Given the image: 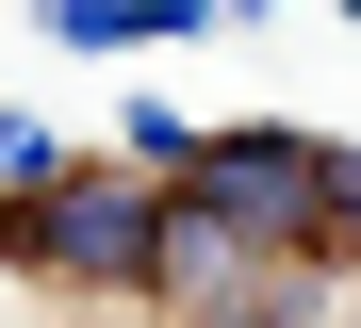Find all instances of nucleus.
Instances as JSON below:
<instances>
[{
	"mask_svg": "<svg viewBox=\"0 0 361 328\" xmlns=\"http://www.w3.org/2000/svg\"><path fill=\"white\" fill-rule=\"evenodd\" d=\"M0 262H17V279H49V296H148V279H164V181L82 164L66 197L0 214Z\"/></svg>",
	"mask_w": 361,
	"mask_h": 328,
	"instance_id": "f257e3e1",
	"label": "nucleus"
},
{
	"mask_svg": "<svg viewBox=\"0 0 361 328\" xmlns=\"http://www.w3.org/2000/svg\"><path fill=\"white\" fill-rule=\"evenodd\" d=\"M180 197H214L247 246H279V262H312V246H345V148L329 131H214V164L180 181Z\"/></svg>",
	"mask_w": 361,
	"mask_h": 328,
	"instance_id": "f03ea898",
	"label": "nucleus"
},
{
	"mask_svg": "<svg viewBox=\"0 0 361 328\" xmlns=\"http://www.w3.org/2000/svg\"><path fill=\"white\" fill-rule=\"evenodd\" d=\"M164 33H197V0H49V49H164Z\"/></svg>",
	"mask_w": 361,
	"mask_h": 328,
	"instance_id": "7ed1b4c3",
	"label": "nucleus"
},
{
	"mask_svg": "<svg viewBox=\"0 0 361 328\" xmlns=\"http://www.w3.org/2000/svg\"><path fill=\"white\" fill-rule=\"evenodd\" d=\"M66 181H82L66 131H49V115H0V214H33V197H66Z\"/></svg>",
	"mask_w": 361,
	"mask_h": 328,
	"instance_id": "20e7f679",
	"label": "nucleus"
}]
</instances>
